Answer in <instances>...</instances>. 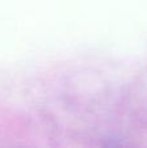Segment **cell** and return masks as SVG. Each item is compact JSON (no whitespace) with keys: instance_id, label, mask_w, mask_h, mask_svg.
Segmentation results:
<instances>
[]
</instances>
